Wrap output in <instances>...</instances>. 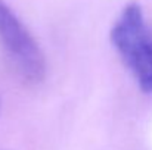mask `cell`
Here are the masks:
<instances>
[{
	"mask_svg": "<svg viewBox=\"0 0 152 150\" xmlns=\"http://www.w3.org/2000/svg\"><path fill=\"white\" fill-rule=\"evenodd\" d=\"M111 41L145 93H152V27L142 7L126 6L111 30Z\"/></svg>",
	"mask_w": 152,
	"mask_h": 150,
	"instance_id": "obj_1",
	"label": "cell"
},
{
	"mask_svg": "<svg viewBox=\"0 0 152 150\" xmlns=\"http://www.w3.org/2000/svg\"><path fill=\"white\" fill-rule=\"evenodd\" d=\"M0 43L16 74L25 83L43 81L46 75L45 54L4 0H0Z\"/></svg>",
	"mask_w": 152,
	"mask_h": 150,
	"instance_id": "obj_2",
	"label": "cell"
}]
</instances>
